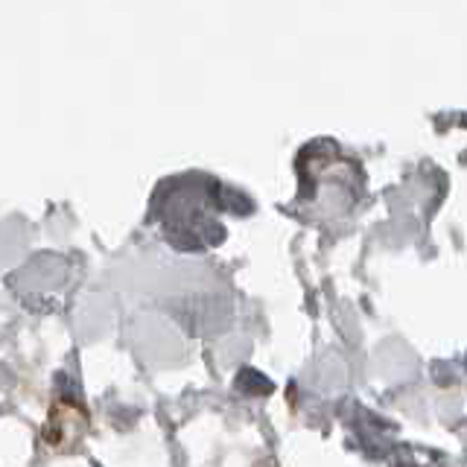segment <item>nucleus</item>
<instances>
[{"mask_svg": "<svg viewBox=\"0 0 467 467\" xmlns=\"http://www.w3.org/2000/svg\"><path fill=\"white\" fill-rule=\"evenodd\" d=\"M82 430H85L82 409L58 400L50 409L47 427H44V444H47V450H67L82 435Z\"/></svg>", "mask_w": 467, "mask_h": 467, "instance_id": "obj_1", "label": "nucleus"}]
</instances>
